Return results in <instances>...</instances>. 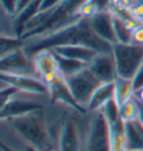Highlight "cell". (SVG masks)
<instances>
[{
    "instance_id": "cell-1",
    "label": "cell",
    "mask_w": 143,
    "mask_h": 151,
    "mask_svg": "<svg viewBox=\"0 0 143 151\" xmlns=\"http://www.w3.org/2000/svg\"><path fill=\"white\" fill-rule=\"evenodd\" d=\"M25 45V50L30 57L44 49H53L58 46L83 45L95 49L98 53H112L113 45L103 40L92 29L90 19L80 18L77 22L59 29L48 36L29 39Z\"/></svg>"
},
{
    "instance_id": "cell-2",
    "label": "cell",
    "mask_w": 143,
    "mask_h": 151,
    "mask_svg": "<svg viewBox=\"0 0 143 151\" xmlns=\"http://www.w3.org/2000/svg\"><path fill=\"white\" fill-rule=\"evenodd\" d=\"M42 112H34L11 119L9 123L17 134L35 151H54L50 133Z\"/></svg>"
},
{
    "instance_id": "cell-3",
    "label": "cell",
    "mask_w": 143,
    "mask_h": 151,
    "mask_svg": "<svg viewBox=\"0 0 143 151\" xmlns=\"http://www.w3.org/2000/svg\"><path fill=\"white\" fill-rule=\"evenodd\" d=\"M112 54L116 64L117 77L133 80L143 65V45L116 43L113 45Z\"/></svg>"
},
{
    "instance_id": "cell-4",
    "label": "cell",
    "mask_w": 143,
    "mask_h": 151,
    "mask_svg": "<svg viewBox=\"0 0 143 151\" xmlns=\"http://www.w3.org/2000/svg\"><path fill=\"white\" fill-rule=\"evenodd\" d=\"M70 91L77 103L87 110L91 97L95 90L102 84V82L96 77L88 66L80 70L74 75L65 77Z\"/></svg>"
},
{
    "instance_id": "cell-5",
    "label": "cell",
    "mask_w": 143,
    "mask_h": 151,
    "mask_svg": "<svg viewBox=\"0 0 143 151\" xmlns=\"http://www.w3.org/2000/svg\"><path fill=\"white\" fill-rule=\"evenodd\" d=\"M42 81L47 85L48 92L50 97V101L54 103L58 102L63 103L65 105H67L69 108L74 109L75 111L84 114L86 113V109L80 105L77 101L75 100L73 93L69 88L66 78L63 76L60 72H55L52 74H48L45 77H42Z\"/></svg>"
},
{
    "instance_id": "cell-6",
    "label": "cell",
    "mask_w": 143,
    "mask_h": 151,
    "mask_svg": "<svg viewBox=\"0 0 143 151\" xmlns=\"http://www.w3.org/2000/svg\"><path fill=\"white\" fill-rule=\"evenodd\" d=\"M87 151H111L110 124L102 111L93 118L87 135Z\"/></svg>"
},
{
    "instance_id": "cell-7",
    "label": "cell",
    "mask_w": 143,
    "mask_h": 151,
    "mask_svg": "<svg viewBox=\"0 0 143 151\" xmlns=\"http://www.w3.org/2000/svg\"><path fill=\"white\" fill-rule=\"evenodd\" d=\"M0 80L4 84H8L16 87L17 90L29 94L37 95H49L47 85L39 78L34 77L29 74H16L0 72Z\"/></svg>"
},
{
    "instance_id": "cell-8",
    "label": "cell",
    "mask_w": 143,
    "mask_h": 151,
    "mask_svg": "<svg viewBox=\"0 0 143 151\" xmlns=\"http://www.w3.org/2000/svg\"><path fill=\"white\" fill-rule=\"evenodd\" d=\"M88 67L102 83H113L117 78L116 64L112 53H98Z\"/></svg>"
},
{
    "instance_id": "cell-9",
    "label": "cell",
    "mask_w": 143,
    "mask_h": 151,
    "mask_svg": "<svg viewBox=\"0 0 143 151\" xmlns=\"http://www.w3.org/2000/svg\"><path fill=\"white\" fill-rule=\"evenodd\" d=\"M32 68L35 70L34 63L30 62L24 47L0 56V72L28 74L29 70Z\"/></svg>"
},
{
    "instance_id": "cell-10",
    "label": "cell",
    "mask_w": 143,
    "mask_h": 151,
    "mask_svg": "<svg viewBox=\"0 0 143 151\" xmlns=\"http://www.w3.org/2000/svg\"><path fill=\"white\" fill-rule=\"evenodd\" d=\"M44 106L40 103L32 100H24V99H11L9 102H7L0 108V119L2 121L5 120H11L15 118H20L27 114L34 113L42 111Z\"/></svg>"
},
{
    "instance_id": "cell-11",
    "label": "cell",
    "mask_w": 143,
    "mask_h": 151,
    "mask_svg": "<svg viewBox=\"0 0 143 151\" xmlns=\"http://www.w3.org/2000/svg\"><path fill=\"white\" fill-rule=\"evenodd\" d=\"M90 24L94 32L103 40L112 45L117 43L113 24V14L110 10L97 12L90 19Z\"/></svg>"
},
{
    "instance_id": "cell-12",
    "label": "cell",
    "mask_w": 143,
    "mask_h": 151,
    "mask_svg": "<svg viewBox=\"0 0 143 151\" xmlns=\"http://www.w3.org/2000/svg\"><path fill=\"white\" fill-rule=\"evenodd\" d=\"M34 67L35 73L42 80L48 74H52L55 72H58V62L56 54L52 49H44L34 55Z\"/></svg>"
},
{
    "instance_id": "cell-13",
    "label": "cell",
    "mask_w": 143,
    "mask_h": 151,
    "mask_svg": "<svg viewBox=\"0 0 143 151\" xmlns=\"http://www.w3.org/2000/svg\"><path fill=\"white\" fill-rule=\"evenodd\" d=\"M55 54L63 56L70 60H80L85 64H90L93 58L98 54L95 49L83 46V45H67V46H58L52 49Z\"/></svg>"
},
{
    "instance_id": "cell-14",
    "label": "cell",
    "mask_w": 143,
    "mask_h": 151,
    "mask_svg": "<svg viewBox=\"0 0 143 151\" xmlns=\"http://www.w3.org/2000/svg\"><path fill=\"white\" fill-rule=\"evenodd\" d=\"M59 151H80V135L76 124L67 120L64 122L58 139Z\"/></svg>"
},
{
    "instance_id": "cell-15",
    "label": "cell",
    "mask_w": 143,
    "mask_h": 151,
    "mask_svg": "<svg viewBox=\"0 0 143 151\" xmlns=\"http://www.w3.org/2000/svg\"><path fill=\"white\" fill-rule=\"evenodd\" d=\"M115 83H102L91 97L87 111H100L104 104L114 97Z\"/></svg>"
},
{
    "instance_id": "cell-16",
    "label": "cell",
    "mask_w": 143,
    "mask_h": 151,
    "mask_svg": "<svg viewBox=\"0 0 143 151\" xmlns=\"http://www.w3.org/2000/svg\"><path fill=\"white\" fill-rule=\"evenodd\" d=\"M126 150H143V138L137 121L124 122Z\"/></svg>"
},
{
    "instance_id": "cell-17",
    "label": "cell",
    "mask_w": 143,
    "mask_h": 151,
    "mask_svg": "<svg viewBox=\"0 0 143 151\" xmlns=\"http://www.w3.org/2000/svg\"><path fill=\"white\" fill-rule=\"evenodd\" d=\"M115 93L114 99L117 104L121 106L122 104L127 102L134 96V87H133V81L129 78H122L117 77L115 80Z\"/></svg>"
},
{
    "instance_id": "cell-18",
    "label": "cell",
    "mask_w": 143,
    "mask_h": 151,
    "mask_svg": "<svg viewBox=\"0 0 143 151\" xmlns=\"http://www.w3.org/2000/svg\"><path fill=\"white\" fill-rule=\"evenodd\" d=\"M110 131H111V151H126L124 122L120 120L116 123L110 125Z\"/></svg>"
},
{
    "instance_id": "cell-19",
    "label": "cell",
    "mask_w": 143,
    "mask_h": 151,
    "mask_svg": "<svg viewBox=\"0 0 143 151\" xmlns=\"http://www.w3.org/2000/svg\"><path fill=\"white\" fill-rule=\"evenodd\" d=\"M56 57H57V62H58L59 72L63 74L64 77H69V76L74 75L83 68H85L86 66H88V64H85L83 62L66 58V57L59 56L57 54H56Z\"/></svg>"
},
{
    "instance_id": "cell-20",
    "label": "cell",
    "mask_w": 143,
    "mask_h": 151,
    "mask_svg": "<svg viewBox=\"0 0 143 151\" xmlns=\"http://www.w3.org/2000/svg\"><path fill=\"white\" fill-rule=\"evenodd\" d=\"M113 24L114 30L116 36L117 43L121 44H131L132 43L133 30L126 25V22L123 20L121 17L113 14Z\"/></svg>"
},
{
    "instance_id": "cell-21",
    "label": "cell",
    "mask_w": 143,
    "mask_h": 151,
    "mask_svg": "<svg viewBox=\"0 0 143 151\" xmlns=\"http://www.w3.org/2000/svg\"><path fill=\"white\" fill-rule=\"evenodd\" d=\"M25 47V40L17 36H9L1 34L0 38V56L11 53L16 49Z\"/></svg>"
},
{
    "instance_id": "cell-22",
    "label": "cell",
    "mask_w": 143,
    "mask_h": 151,
    "mask_svg": "<svg viewBox=\"0 0 143 151\" xmlns=\"http://www.w3.org/2000/svg\"><path fill=\"white\" fill-rule=\"evenodd\" d=\"M120 114L123 122H133L139 119V104L138 100L133 96L131 100L120 106Z\"/></svg>"
},
{
    "instance_id": "cell-23",
    "label": "cell",
    "mask_w": 143,
    "mask_h": 151,
    "mask_svg": "<svg viewBox=\"0 0 143 151\" xmlns=\"http://www.w3.org/2000/svg\"><path fill=\"white\" fill-rule=\"evenodd\" d=\"M102 111V113L104 114L105 119L107 120V122L110 125L116 123L121 120V114H120V105L117 104L115 101V99L113 97L107 103L104 104V106L100 110Z\"/></svg>"
},
{
    "instance_id": "cell-24",
    "label": "cell",
    "mask_w": 143,
    "mask_h": 151,
    "mask_svg": "<svg viewBox=\"0 0 143 151\" xmlns=\"http://www.w3.org/2000/svg\"><path fill=\"white\" fill-rule=\"evenodd\" d=\"M19 92L20 91L17 90L16 87L8 85V84H6L5 87H1V91H0V108L4 106L7 102H9L11 99H14Z\"/></svg>"
},
{
    "instance_id": "cell-25",
    "label": "cell",
    "mask_w": 143,
    "mask_h": 151,
    "mask_svg": "<svg viewBox=\"0 0 143 151\" xmlns=\"http://www.w3.org/2000/svg\"><path fill=\"white\" fill-rule=\"evenodd\" d=\"M98 12L96 6L94 5V2L92 0H86L83 6L80 8L78 10V15H80L82 18H87V19H91L92 17L96 15Z\"/></svg>"
},
{
    "instance_id": "cell-26",
    "label": "cell",
    "mask_w": 143,
    "mask_h": 151,
    "mask_svg": "<svg viewBox=\"0 0 143 151\" xmlns=\"http://www.w3.org/2000/svg\"><path fill=\"white\" fill-rule=\"evenodd\" d=\"M1 7L6 15H9L11 17H15L17 15V5L18 0H0Z\"/></svg>"
},
{
    "instance_id": "cell-27",
    "label": "cell",
    "mask_w": 143,
    "mask_h": 151,
    "mask_svg": "<svg viewBox=\"0 0 143 151\" xmlns=\"http://www.w3.org/2000/svg\"><path fill=\"white\" fill-rule=\"evenodd\" d=\"M133 0H111V10H129Z\"/></svg>"
},
{
    "instance_id": "cell-28",
    "label": "cell",
    "mask_w": 143,
    "mask_h": 151,
    "mask_svg": "<svg viewBox=\"0 0 143 151\" xmlns=\"http://www.w3.org/2000/svg\"><path fill=\"white\" fill-rule=\"evenodd\" d=\"M133 87H134V93L140 91L143 88V65L139 68L137 74L133 77Z\"/></svg>"
},
{
    "instance_id": "cell-29",
    "label": "cell",
    "mask_w": 143,
    "mask_h": 151,
    "mask_svg": "<svg viewBox=\"0 0 143 151\" xmlns=\"http://www.w3.org/2000/svg\"><path fill=\"white\" fill-rule=\"evenodd\" d=\"M63 1L64 0H42L39 11H46V10L54 9V8L58 7Z\"/></svg>"
},
{
    "instance_id": "cell-30",
    "label": "cell",
    "mask_w": 143,
    "mask_h": 151,
    "mask_svg": "<svg viewBox=\"0 0 143 151\" xmlns=\"http://www.w3.org/2000/svg\"><path fill=\"white\" fill-rule=\"evenodd\" d=\"M132 43L138 44V45H143V25H139L138 27L133 30L132 35Z\"/></svg>"
},
{
    "instance_id": "cell-31",
    "label": "cell",
    "mask_w": 143,
    "mask_h": 151,
    "mask_svg": "<svg viewBox=\"0 0 143 151\" xmlns=\"http://www.w3.org/2000/svg\"><path fill=\"white\" fill-rule=\"evenodd\" d=\"M92 1L96 6L98 12L110 10V8H111V0H92Z\"/></svg>"
},
{
    "instance_id": "cell-32",
    "label": "cell",
    "mask_w": 143,
    "mask_h": 151,
    "mask_svg": "<svg viewBox=\"0 0 143 151\" xmlns=\"http://www.w3.org/2000/svg\"><path fill=\"white\" fill-rule=\"evenodd\" d=\"M138 104H139V119H138V121L143 125V103L138 101Z\"/></svg>"
},
{
    "instance_id": "cell-33",
    "label": "cell",
    "mask_w": 143,
    "mask_h": 151,
    "mask_svg": "<svg viewBox=\"0 0 143 151\" xmlns=\"http://www.w3.org/2000/svg\"><path fill=\"white\" fill-rule=\"evenodd\" d=\"M134 97L138 100V101H140V102L143 103V88L142 90H140V91L135 92L134 93Z\"/></svg>"
},
{
    "instance_id": "cell-34",
    "label": "cell",
    "mask_w": 143,
    "mask_h": 151,
    "mask_svg": "<svg viewBox=\"0 0 143 151\" xmlns=\"http://www.w3.org/2000/svg\"><path fill=\"white\" fill-rule=\"evenodd\" d=\"M0 147H1V150L2 151H16V150H14V149H11V148H9L8 146H6L5 143H1Z\"/></svg>"
},
{
    "instance_id": "cell-35",
    "label": "cell",
    "mask_w": 143,
    "mask_h": 151,
    "mask_svg": "<svg viewBox=\"0 0 143 151\" xmlns=\"http://www.w3.org/2000/svg\"><path fill=\"white\" fill-rule=\"evenodd\" d=\"M137 124H138L139 129H140V132H141V134H142V138H143V125L140 122H139L138 120H137Z\"/></svg>"
},
{
    "instance_id": "cell-36",
    "label": "cell",
    "mask_w": 143,
    "mask_h": 151,
    "mask_svg": "<svg viewBox=\"0 0 143 151\" xmlns=\"http://www.w3.org/2000/svg\"><path fill=\"white\" fill-rule=\"evenodd\" d=\"M28 151H35L32 148H30V147H28Z\"/></svg>"
},
{
    "instance_id": "cell-37",
    "label": "cell",
    "mask_w": 143,
    "mask_h": 151,
    "mask_svg": "<svg viewBox=\"0 0 143 151\" xmlns=\"http://www.w3.org/2000/svg\"><path fill=\"white\" fill-rule=\"evenodd\" d=\"M126 151H143V150H126Z\"/></svg>"
}]
</instances>
